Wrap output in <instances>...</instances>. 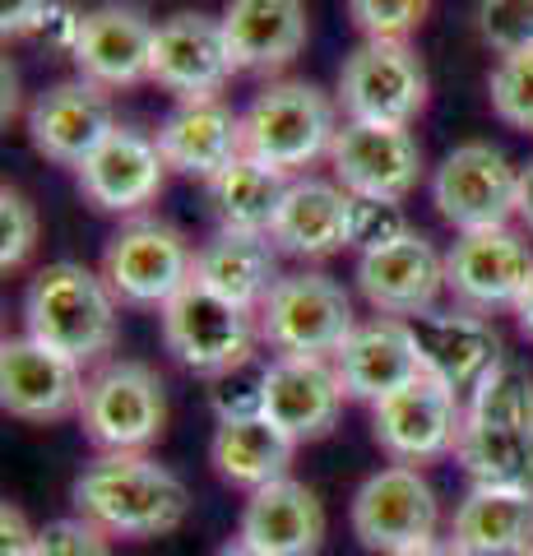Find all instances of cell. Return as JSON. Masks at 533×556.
I'll return each mask as SVG.
<instances>
[{"label":"cell","instance_id":"ee69618b","mask_svg":"<svg viewBox=\"0 0 533 556\" xmlns=\"http://www.w3.org/2000/svg\"><path fill=\"white\" fill-rule=\"evenodd\" d=\"M399 556H459L445 538H432V543H422V547H413V552H399Z\"/></svg>","mask_w":533,"mask_h":556},{"label":"cell","instance_id":"8fae6325","mask_svg":"<svg viewBox=\"0 0 533 556\" xmlns=\"http://www.w3.org/2000/svg\"><path fill=\"white\" fill-rule=\"evenodd\" d=\"M533 278V241L524 228H483L455 232L445 251V292L455 306L492 316V311H515Z\"/></svg>","mask_w":533,"mask_h":556},{"label":"cell","instance_id":"cb8c5ba5","mask_svg":"<svg viewBox=\"0 0 533 556\" xmlns=\"http://www.w3.org/2000/svg\"><path fill=\"white\" fill-rule=\"evenodd\" d=\"M325 506L316 486L297 478H279L246 496L242 519H237V538L265 556H316L325 543Z\"/></svg>","mask_w":533,"mask_h":556},{"label":"cell","instance_id":"d6a6232c","mask_svg":"<svg viewBox=\"0 0 533 556\" xmlns=\"http://www.w3.org/2000/svg\"><path fill=\"white\" fill-rule=\"evenodd\" d=\"M492 112L506 121L510 130L533 135V51H515V56H496L487 75Z\"/></svg>","mask_w":533,"mask_h":556},{"label":"cell","instance_id":"484cf974","mask_svg":"<svg viewBox=\"0 0 533 556\" xmlns=\"http://www.w3.org/2000/svg\"><path fill=\"white\" fill-rule=\"evenodd\" d=\"M223 33H228L232 65L246 75H269L302 56L312 38L306 0H228L223 5Z\"/></svg>","mask_w":533,"mask_h":556},{"label":"cell","instance_id":"3957f363","mask_svg":"<svg viewBox=\"0 0 533 556\" xmlns=\"http://www.w3.org/2000/svg\"><path fill=\"white\" fill-rule=\"evenodd\" d=\"M246 153L288 177H306L320 159H330L339 135V102L306 79H269L242 112Z\"/></svg>","mask_w":533,"mask_h":556},{"label":"cell","instance_id":"1f68e13d","mask_svg":"<svg viewBox=\"0 0 533 556\" xmlns=\"http://www.w3.org/2000/svg\"><path fill=\"white\" fill-rule=\"evenodd\" d=\"M464 413H469V417H496V422H524V427H533V371L524 367L520 357H502L473 386Z\"/></svg>","mask_w":533,"mask_h":556},{"label":"cell","instance_id":"277c9868","mask_svg":"<svg viewBox=\"0 0 533 556\" xmlns=\"http://www.w3.org/2000/svg\"><path fill=\"white\" fill-rule=\"evenodd\" d=\"M79 427L98 445V455H149V445L167 427L163 376L135 357L98 362V371L84 386Z\"/></svg>","mask_w":533,"mask_h":556},{"label":"cell","instance_id":"7402d4cb","mask_svg":"<svg viewBox=\"0 0 533 556\" xmlns=\"http://www.w3.org/2000/svg\"><path fill=\"white\" fill-rule=\"evenodd\" d=\"M343 380L330 357H269L265 362V404L261 413L292 441L330 437L343 413Z\"/></svg>","mask_w":533,"mask_h":556},{"label":"cell","instance_id":"bcb514c9","mask_svg":"<svg viewBox=\"0 0 533 556\" xmlns=\"http://www.w3.org/2000/svg\"><path fill=\"white\" fill-rule=\"evenodd\" d=\"M20 112V98H14V65L5 61V121Z\"/></svg>","mask_w":533,"mask_h":556},{"label":"cell","instance_id":"ffe728a7","mask_svg":"<svg viewBox=\"0 0 533 556\" xmlns=\"http://www.w3.org/2000/svg\"><path fill=\"white\" fill-rule=\"evenodd\" d=\"M408 329H413V343H418L422 376L450 386L455 394H473L478 380L506 357L496 325L464 306L422 311V316L408 320Z\"/></svg>","mask_w":533,"mask_h":556},{"label":"cell","instance_id":"83f0119b","mask_svg":"<svg viewBox=\"0 0 533 556\" xmlns=\"http://www.w3.org/2000/svg\"><path fill=\"white\" fill-rule=\"evenodd\" d=\"M279 247L261 232H228L218 228L210 241L195 247V283H204L218 298L237 302L242 311H261L265 298L279 288Z\"/></svg>","mask_w":533,"mask_h":556},{"label":"cell","instance_id":"4316f807","mask_svg":"<svg viewBox=\"0 0 533 556\" xmlns=\"http://www.w3.org/2000/svg\"><path fill=\"white\" fill-rule=\"evenodd\" d=\"M445 543L459 556H524L533 547V492L473 482L450 515Z\"/></svg>","mask_w":533,"mask_h":556},{"label":"cell","instance_id":"f6af8a7d","mask_svg":"<svg viewBox=\"0 0 533 556\" xmlns=\"http://www.w3.org/2000/svg\"><path fill=\"white\" fill-rule=\"evenodd\" d=\"M214 556H265V552L251 547V543H242V538H228V543H223Z\"/></svg>","mask_w":533,"mask_h":556},{"label":"cell","instance_id":"603a6c76","mask_svg":"<svg viewBox=\"0 0 533 556\" xmlns=\"http://www.w3.org/2000/svg\"><path fill=\"white\" fill-rule=\"evenodd\" d=\"M330 362L343 380V394L357 399V404H381V399H390L394 390H404L408 380L422 376L413 329L408 320H394V316L357 320V329L343 339V348Z\"/></svg>","mask_w":533,"mask_h":556},{"label":"cell","instance_id":"d4e9b609","mask_svg":"<svg viewBox=\"0 0 533 556\" xmlns=\"http://www.w3.org/2000/svg\"><path fill=\"white\" fill-rule=\"evenodd\" d=\"M348 218H353V195L343 190L334 177H292L288 195H283V208L274 218V247L292 260H330L348 247Z\"/></svg>","mask_w":533,"mask_h":556},{"label":"cell","instance_id":"f546056e","mask_svg":"<svg viewBox=\"0 0 533 556\" xmlns=\"http://www.w3.org/2000/svg\"><path fill=\"white\" fill-rule=\"evenodd\" d=\"M455 464L483 486H520V492H533V427L464 413Z\"/></svg>","mask_w":533,"mask_h":556},{"label":"cell","instance_id":"d6986e66","mask_svg":"<svg viewBox=\"0 0 533 556\" xmlns=\"http://www.w3.org/2000/svg\"><path fill=\"white\" fill-rule=\"evenodd\" d=\"M153 33H158V24L149 20L144 5H135V0H102V5L84 14L71 61L84 79H93L107 93L135 89V84H149Z\"/></svg>","mask_w":533,"mask_h":556},{"label":"cell","instance_id":"f35d334b","mask_svg":"<svg viewBox=\"0 0 533 556\" xmlns=\"http://www.w3.org/2000/svg\"><path fill=\"white\" fill-rule=\"evenodd\" d=\"M210 399H214L218 422H228V417H255L265 404V362L255 357V362H246V367L218 376Z\"/></svg>","mask_w":533,"mask_h":556},{"label":"cell","instance_id":"ac0fdd59","mask_svg":"<svg viewBox=\"0 0 533 556\" xmlns=\"http://www.w3.org/2000/svg\"><path fill=\"white\" fill-rule=\"evenodd\" d=\"M84 386H89V376L79 362L51 353L38 339L20 334L0 343V408L20 422L79 417Z\"/></svg>","mask_w":533,"mask_h":556},{"label":"cell","instance_id":"4dcf8cb0","mask_svg":"<svg viewBox=\"0 0 533 556\" xmlns=\"http://www.w3.org/2000/svg\"><path fill=\"white\" fill-rule=\"evenodd\" d=\"M288 186H292L288 172L269 167V163L246 153V159H237L228 172H218V177L210 181V208H214L218 228L269 237L274 218H279V208H283Z\"/></svg>","mask_w":533,"mask_h":556},{"label":"cell","instance_id":"9a60e30c","mask_svg":"<svg viewBox=\"0 0 533 556\" xmlns=\"http://www.w3.org/2000/svg\"><path fill=\"white\" fill-rule=\"evenodd\" d=\"M167 172L172 167L158 149V135H149L140 126H116L89 159H84L75 177H79V195L93 208L116 214V218H140L144 208L163 195Z\"/></svg>","mask_w":533,"mask_h":556},{"label":"cell","instance_id":"60d3db41","mask_svg":"<svg viewBox=\"0 0 533 556\" xmlns=\"http://www.w3.org/2000/svg\"><path fill=\"white\" fill-rule=\"evenodd\" d=\"M33 543H38V529L24 519L20 506H0V556H33Z\"/></svg>","mask_w":533,"mask_h":556},{"label":"cell","instance_id":"52a82bcc","mask_svg":"<svg viewBox=\"0 0 533 556\" xmlns=\"http://www.w3.org/2000/svg\"><path fill=\"white\" fill-rule=\"evenodd\" d=\"M432 79L413 42L363 38L339 65L334 102L343 121H376V126H413L427 112Z\"/></svg>","mask_w":533,"mask_h":556},{"label":"cell","instance_id":"b9f144b4","mask_svg":"<svg viewBox=\"0 0 533 556\" xmlns=\"http://www.w3.org/2000/svg\"><path fill=\"white\" fill-rule=\"evenodd\" d=\"M515 223L533 237V159L520 167V214H515Z\"/></svg>","mask_w":533,"mask_h":556},{"label":"cell","instance_id":"e0dca14e","mask_svg":"<svg viewBox=\"0 0 533 556\" xmlns=\"http://www.w3.org/2000/svg\"><path fill=\"white\" fill-rule=\"evenodd\" d=\"M116 130V108L112 93L98 89L93 79H61L42 89L28 102V144L42 153L47 163L61 167H84V159Z\"/></svg>","mask_w":533,"mask_h":556},{"label":"cell","instance_id":"7bdbcfd3","mask_svg":"<svg viewBox=\"0 0 533 556\" xmlns=\"http://www.w3.org/2000/svg\"><path fill=\"white\" fill-rule=\"evenodd\" d=\"M510 316H515V320H520V329H524V334L533 339V278H529L524 298H520V302H515V311H510Z\"/></svg>","mask_w":533,"mask_h":556},{"label":"cell","instance_id":"836d02e7","mask_svg":"<svg viewBox=\"0 0 533 556\" xmlns=\"http://www.w3.org/2000/svg\"><path fill=\"white\" fill-rule=\"evenodd\" d=\"M42 237V218L38 204H33L20 186H0V269H24L28 255L38 251Z\"/></svg>","mask_w":533,"mask_h":556},{"label":"cell","instance_id":"5bb4252c","mask_svg":"<svg viewBox=\"0 0 533 556\" xmlns=\"http://www.w3.org/2000/svg\"><path fill=\"white\" fill-rule=\"evenodd\" d=\"M232 75H237V65H232L228 33H223L218 14L181 10V14H167L158 33H153L149 84H158L177 102L223 98Z\"/></svg>","mask_w":533,"mask_h":556},{"label":"cell","instance_id":"4fadbf2b","mask_svg":"<svg viewBox=\"0 0 533 556\" xmlns=\"http://www.w3.org/2000/svg\"><path fill=\"white\" fill-rule=\"evenodd\" d=\"M464 399L432 376L408 380L381 404H371V437L394 464H432L459 450Z\"/></svg>","mask_w":533,"mask_h":556},{"label":"cell","instance_id":"f1b7e54d","mask_svg":"<svg viewBox=\"0 0 533 556\" xmlns=\"http://www.w3.org/2000/svg\"><path fill=\"white\" fill-rule=\"evenodd\" d=\"M297 455V441L279 431L265 413L255 417H228V422L214 427L210 441V464L214 473L228 486H242V492H261V486L288 478V464Z\"/></svg>","mask_w":533,"mask_h":556},{"label":"cell","instance_id":"8d00e7d4","mask_svg":"<svg viewBox=\"0 0 533 556\" xmlns=\"http://www.w3.org/2000/svg\"><path fill=\"white\" fill-rule=\"evenodd\" d=\"M404 232H413L404 204H390V200H357V195H353L348 247H353L357 255H367V251H376V247H390V241H399Z\"/></svg>","mask_w":533,"mask_h":556},{"label":"cell","instance_id":"e575fe53","mask_svg":"<svg viewBox=\"0 0 533 556\" xmlns=\"http://www.w3.org/2000/svg\"><path fill=\"white\" fill-rule=\"evenodd\" d=\"M432 0H348V20L363 38L376 42H408L422 28Z\"/></svg>","mask_w":533,"mask_h":556},{"label":"cell","instance_id":"8992f818","mask_svg":"<svg viewBox=\"0 0 533 556\" xmlns=\"http://www.w3.org/2000/svg\"><path fill=\"white\" fill-rule=\"evenodd\" d=\"M158 325H163L167 353L177 357L186 371H195L204 380H218V376H228L261 357L255 353V348H261L255 311H242L237 302L195 283V278L158 311Z\"/></svg>","mask_w":533,"mask_h":556},{"label":"cell","instance_id":"30bf717a","mask_svg":"<svg viewBox=\"0 0 533 556\" xmlns=\"http://www.w3.org/2000/svg\"><path fill=\"white\" fill-rule=\"evenodd\" d=\"M353 538L367 552L399 556L422 543H432L441 529V501L422 468L413 464H385L357 486L353 510H348Z\"/></svg>","mask_w":533,"mask_h":556},{"label":"cell","instance_id":"7a4b0ae2","mask_svg":"<svg viewBox=\"0 0 533 556\" xmlns=\"http://www.w3.org/2000/svg\"><path fill=\"white\" fill-rule=\"evenodd\" d=\"M116 292L107 288L102 269H89L79 260H56L28 278L24 288V334L38 339L51 353L79 362H107L122 329Z\"/></svg>","mask_w":533,"mask_h":556},{"label":"cell","instance_id":"7dc6e473","mask_svg":"<svg viewBox=\"0 0 533 556\" xmlns=\"http://www.w3.org/2000/svg\"><path fill=\"white\" fill-rule=\"evenodd\" d=\"M524 556H533V547H529V552H524Z\"/></svg>","mask_w":533,"mask_h":556},{"label":"cell","instance_id":"9c48e42d","mask_svg":"<svg viewBox=\"0 0 533 556\" xmlns=\"http://www.w3.org/2000/svg\"><path fill=\"white\" fill-rule=\"evenodd\" d=\"M432 204L455 232L506 228L520 214V167L487 139H464L432 172Z\"/></svg>","mask_w":533,"mask_h":556},{"label":"cell","instance_id":"ab89813d","mask_svg":"<svg viewBox=\"0 0 533 556\" xmlns=\"http://www.w3.org/2000/svg\"><path fill=\"white\" fill-rule=\"evenodd\" d=\"M51 0H0V33L5 38H28V33H42Z\"/></svg>","mask_w":533,"mask_h":556},{"label":"cell","instance_id":"ba28073f","mask_svg":"<svg viewBox=\"0 0 533 556\" xmlns=\"http://www.w3.org/2000/svg\"><path fill=\"white\" fill-rule=\"evenodd\" d=\"M102 278L126 306H167L195 278V247L172 223L126 218L102 247Z\"/></svg>","mask_w":533,"mask_h":556},{"label":"cell","instance_id":"d590c367","mask_svg":"<svg viewBox=\"0 0 533 556\" xmlns=\"http://www.w3.org/2000/svg\"><path fill=\"white\" fill-rule=\"evenodd\" d=\"M478 33L496 56L533 51V0H483L478 5Z\"/></svg>","mask_w":533,"mask_h":556},{"label":"cell","instance_id":"74e56055","mask_svg":"<svg viewBox=\"0 0 533 556\" xmlns=\"http://www.w3.org/2000/svg\"><path fill=\"white\" fill-rule=\"evenodd\" d=\"M33 556H112V538L98 525H89V519L65 515V519H51V525L38 529Z\"/></svg>","mask_w":533,"mask_h":556},{"label":"cell","instance_id":"44dd1931","mask_svg":"<svg viewBox=\"0 0 533 556\" xmlns=\"http://www.w3.org/2000/svg\"><path fill=\"white\" fill-rule=\"evenodd\" d=\"M158 149L172 172L181 177H200L210 186L218 172H228L237 159H246V126L242 112L223 98H200V102H177L158 121Z\"/></svg>","mask_w":533,"mask_h":556},{"label":"cell","instance_id":"5b68a950","mask_svg":"<svg viewBox=\"0 0 533 556\" xmlns=\"http://www.w3.org/2000/svg\"><path fill=\"white\" fill-rule=\"evenodd\" d=\"M255 325L274 357H334L357 329V316L348 288L334 274L297 269L279 278V288L255 311Z\"/></svg>","mask_w":533,"mask_h":556},{"label":"cell","instance_id":"2e32d148","mask_svg":"<svg viewBox=\"0 0 533 556\" xmlns=\"http://www.w3.org/2000/svg\"><path fill=\"white\" fill-rule=\"evenodd\" d=\"M357 292L376 316L413 320L422 311H436L445 292V251L427 232H404L390 247L357 255Z\"/></svg>","mask_w":533,"mask_h":556},{"label":"cell","instance_id":"7c38bea8","mask_svg":"<svg viewBox=\"0 0 533 556\" xmlns=\"http://www.w3.org/2000/svg\"><path fill=\"white\" fill-rule=\"evenodd\" d=\"M325 163L348 195L390 204H404L427 172L418 135L408 126H376V121H343Z\"/></svg>","mask_w":533,"mask_h":556},{"label":"cell","instance_id":"6da1fadb","mask_svg":"<svg viewBox=\"0 0 533 556\" xmlns=\"http://www.w3.org/2000/svg\"><path fill=\"white\" fill-rule=\"evenodd\" d=\"M71 506L107 538L144 543V538L177 533L186 525L191 492L172 468L149 455H98L71 482Z\"/></svg>","mask_w":533,"mask_h":556}]
</instances>
